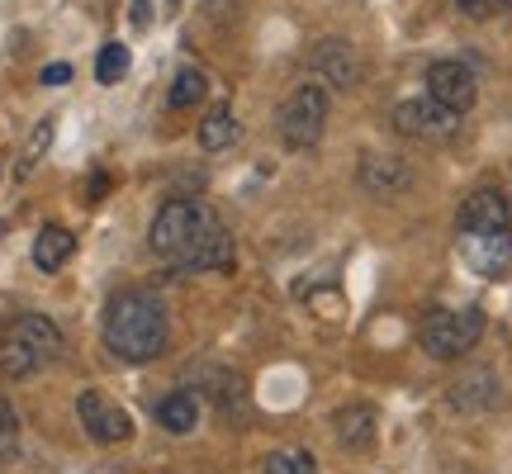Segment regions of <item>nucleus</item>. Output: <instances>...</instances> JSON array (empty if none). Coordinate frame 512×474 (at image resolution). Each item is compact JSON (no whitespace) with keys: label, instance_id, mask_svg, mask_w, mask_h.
Segmentation results:
<instances>
[{"label":"nucleus","instance_id":"nucleus-1","mask_svg":"<svg viewBox=\"0 0 512 474\" xmlns=\"http://www.w3.org/2000/svg\"><path fill=\"white\" fill-rule=\"evenodd\" d=\"M152 256H162L176 271H233V237L223 219L204 200H166L147 233Z\"/></svg>","mask_w":512,"mask_h":474},{"label":"nucleus","instance_id":"nucleus-2","mask_svg":"<svg viewBox=\"0 0 512 474\" xmlns=\"http://www.w3.org/2000/svg\"><path fill=\"white\" fill-rule=\"evenodd\" d=\"M171 342V323H166V304L147 290H119L105 304V347L124 365L157 361Z\"/></svg>","mask_w":512,"mask_h":474},{"label":"nucleus","instance_id":"nucleus-3","mask_svg":"<svg viewBox=\"0 0 512 474\" xmlns=\"http://www.w3.org/2000/svg\"><path fill=\"white\" fill-rule=\"evenodd\" d=\"M62 356V332L43 313H15L0 323V375L5 380H29Z\"/></svg>","mask_w":512,"mask_h":474},{"label":"nucleus","instance_id":"nucleus-4","mask_svg":"<svg viewBox=\"0 0 512 474\" xmlns=\"http://www.w3.org/2000/svg\"><path fill=\"white\" fill-rule=\"evenodd\" d=\"M484 337V309L465 304V309H427L418 323V347L432 361H456Z\"/></svg>","mask_w":512,"mask_h":474},{"label":"nucleus","instance_id":"nucleus-5","mask_svg":"<svg viewBox=\"0 0 512 474\" xmlns=\"http://www.w3.org/2000/svg\"><path fill=\"white\" fill-rule=\"evenodd\" d=\"M323 128H328V86H294V95L275 114L280 143L304 152V147H313L323 138Z\"/></svg>","mask_w":512,"mask_h":474},{"label":"nucleus","instance_id":"nucleus-6","mask_svg":"<svg viewBox=\"0 0 512 474\" xmlns=\"http://www.w3.org/2000/svg\"><path fill=\"white\" fill-rule=\"evenodd\" d=\"M456 247L465 256V266L484 280L512 275V223L508 228H456Z\"/></svg>","mask_w":512,"mask_h":474},{"label":"nucleus","instance_id":"nucleus-7","mask_svg":"<svg viewBox=\"0 0 512 474\" xmlns=\"http://www.w3.org/2000/svg\"><path fill=\"white\" fill-rule=\"evenodd\" d=\"M394 128L403 138H418V143H446V138H456L460 114L446 110L432 95H413V100L394 105Z\"/></svg>","mask_w":512,"mask_h":474},{"label":"nucleus","instance_id":"nucleus-8","mask_svg":"<svg viewBox=\"0 0 512 474\" xmlns=\"http://www.w3.org/2000/svg\"><path fill=\"white\" fill-rule=\"evenodd\" d=\"M76 418H81V427H86V437H91L95 446H119V441L133 437V418H128L110 394H100V389H86V394L76 399Z\"/></svg>","mask_w":512,"mask_h":474},{"label":"nucleus","instance_id":"nucleus-9","mask_svg":"<svg viewBox=\"0 0 512 474\" xmlns=\"http://www.w3.org/2000/svg\"><path fill=\"white\" fill-rule=\"evenodd\" d=\"M427 95H432V100H441L446 110L465 114L470 105H475L479 81H475V72H470L465 62H456V57H441V62H432V67H427Z\"/></svg>","mask_w":512,"mask_h":474},{"label":"nucleus","instance_id":"nucleus-10","mask_svg":"<svg viewBox=\"0 0 512 474\" xmlns=\"http://www.w3.org/2000/svg\"><path fill=\"white\" fill-rule=\"evenodd\" d=\"M309 67L332 91H351V86L361 81V57H356V48H351L347 38H323L309 53Z\"/></svg>","mask_w":512,"mask_h":474},{"label":"nucleus","instance_id":"nucleus-11","mask_svg":"<svg viewBox=\"0 0 512 474\" xmlns=\"http://www.w3.org/2000/svg\"><path fill=\"white\" fill-rule=\"evenodd\" d=\"M356 176H361V190H370L375 200H394V195H403V190L413 185V171H408V162L389 157V152H366Z\"/></svg>","mask_w":512,"mask_h":474},{"label":"nucleus","instance_id":"nucleus-12","mask_svg":"<svg viewBox=\"0 0 512 474\" xmlns=\"http://www.w3.org/2000/svg\"><path fill=\"white\" fill-rule=\"evenodd\" d=\"M451 408L456 413H494L498 403H503V380H498L494 370H470V375H460L451 384Z\"/></svg>","mask_w":512,"mask_h":474},{"label":"nucleus","instance_id":"nucleus-13","mask_svg":"<svg viewBox=\"0 0 512 474\" xmlns=\"http://www.w3.org/2000/svg\"><path fill=\"white\" fill-rule=\"evenodd\" d=\"M512 223V204L498 195L494 185H479L470 190V200L460 204L456 228H508Z\"/></svg>","mask_w":512,"mask_h":474},{"label":"nucleus","instance_id":"nucleus-14","mask_svg":"<svg viewBox=\"0 0 512 474\" xmlns=\"http://www.w3.org/2000/svg\"><path fill=\"white\" fill-rule=\"evenodd\" d=\"M332 437L347 451H370L375 446V408L370 403H347L332 413Z\"/></svg>","mask_w":512,"mask_h":474},{"label":"nucleus","instance_id":"nucleus-15","mask_svg":"<svg viewBox=\"0 0 512 474\" xmlns=\"http://www.w3.org/2000/svg\"><path fill=\"white\" fill-rule=\"evenodd\" d=\"M76 252V237L62 223H43V233L34 237V266L38 271H62L67 256Z\"/></svg>","mask_w":512,"mask_h":474},{"label":"nucleus","instance_id":"nucleus-16","mask_svg":"<svg viewBox=\"0 0 512 474\" xmlns=\"http://www.w3.org/2000/svg\"><path fill=\"white\" fill-rule=\"evenodd\" d=\"M157 422H162L171 437H190V432H195V422H200V403H195V394H190V389L166 394V399L157 403Z\"/></svg>","mask_w":512,"mask_h":474},{"label":"nucleus","instance_id":"nucleus-17","mask_svg":"<svg viewBox=\"0 0 512 474\" xmlns=\"http://www.w3.org/2000/svg\"><path fill=\"white\" fill-rule=\"evenodd\" d=\"M242 138V128H238V114L228 110V105H214V110L204 114V124H200V147L204 152H228V147Z\"/></svg>","mask_w":512,"mask_h":474},{"label":"nucleus","instance_id":"nucleus-18","mask_svg":"<svg viewBox=\"0 0 512 474\" xmlns=\"http://www.w3.org/2000/svg\"><path fill=\"white\" fill-rule=\"evenodd\" d=\"M204 91H209V81H204L200 67H181L176 81H171V110H190V105H200Z\"/></svg>","mask_w":512,"mask_h":474},{"label":"nucleus","instance_id":"nucleus-19","mask_svg":"<svg viewBox=\"0 0 512 474\" xmlns=\"http://www.w3.org/2000/svg\"><path fill=\"white\" fill-rule=\"evenodd\" d=\"M124 72H128V48L124 43H105L100 57H95V81L114 86V81H124Z\"/></svg>","mask_w":512,"mask_h":474},{"label":"nucleus","instance_id":"nucleus-20","mask_svg":"<svg viewBox=\"0 0 512 474\" xmlns=\"http://www.w3.org/2000/svg\"><path fill=\"white\" fill-rule=\"evenodd\" d=\"M48 143H53V119H43V124L34 128V138L24 143V152H19V166H15V176H29L38 166V157L48 152Z\"/></svg>","mask_w":512,"mask_h":474},{"label":"nucleus","instance_id":"nucleus-21","mask_svg":"<svg viewBox=\"0 0 512 474\" xmlns=\"http://www.w3.org/2000/svg\"><path fill=\"white\" fill-rule=\"evenodd\" d=\"M266 474H318V460L309 456V451H275V456H266Z\"/></svg>","mask_w":512,"mask_h":474},{"label":"nucleus","instance_id":"nucleus-22","mask_svg":"<svg viewBox=\"0 0 512 474\" xmlns=\"http://www.w3.org/2000/svg\"><path fill=\"white\" fill-rule=\"evenodd\" d=\"M15 446H19V418H15V408L0 399V470L10 465V456H15Z\"/></svg>","mask_w":512,"mask_h":474},{"label":"nucleus","instance_id":"nucleus-23","mask_svg":"<svg viewBox=\"0 0 512 474\" xmlns=\"http://www.w3.org/2000/svg\"><path fill=\"white\" fill-rule=\"evenodd\" d=\"M512 0H456V10L465 19H494V15H503Z\"/></svg>","mask_w":512,"mask_h":474},{"label":"nucleus","instance_id":"nucleus-24","mask_svg":"<svg viewBox=\"0 0 512 474\" xmlns=\"http://www.w3.org/2000/svg\"><path fill=\"white\" fill-rule=\"evenodd\" d=\"M62 81H72V67H67V62H53V67H43V86H62Z\"/></svg>","mask_w":512,"mask_h":474},{"label":"nucleus","instance_id":"nucleus-25","mask_svg":"<svg viewBox=\"0 0 512 474\" xmlns=\"http://www.w3.org/2000/svg\"><path fill=\"white\" fill-rule=\"evenodd\" d=\"M105 190H110V176H105V171H95L91 181H86V204H95Z\"/></svg>","mask_w":512,"mask_h":474},{"label":"nucleus","instance_id":"nucleus-26","mask_svg":"<svg viewBox=\"0 0 512 474\" xmlns=\"http://www.w3.org/2000/svg\"><path fill=\"white\" fill-rule=\"evenodd\" d=\"M138 5H143V0H138Z\"/></svg>","mask_w":512,"mask_h":474}]
</instances>
